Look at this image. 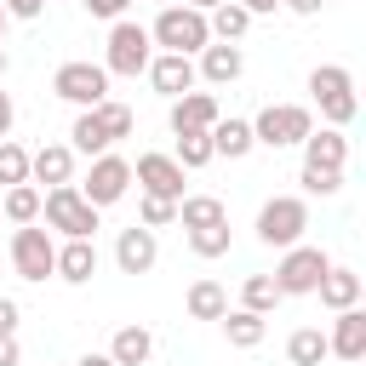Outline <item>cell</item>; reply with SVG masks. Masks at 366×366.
<instances>
[{
  "label": "cell",
  "mask_w": 366,
  "mask_h": 366,
  "mask_svg": "<svg viewBox=\"0 0 366 366\" xmlns=\"http://www.w3.org/2000/svg\"><path fill=\"white\" fill-rule=\"evenodd\" d=\"M40 217H46L63 240H92V234H97V206H92L74 183L46 189V194H40Z\"/></svg>",
  "instance_id": "6da1fadb"
},
{
  "label": "cell",
  "mask_w": 366,
  "mask_h": 366,
  "mask_svg": "<svg viewBox=\"0 0 366 366\" xmlns=\"http://www.w3.org/2000/svg\"><path fill=\"white\" fill-rule=\"evenodd\" d=\"M326 355H337V360H366V309L355 303V309H337V320H332V332H326Z\"/></svg>",
  "instance_id": "5bb4252c"
},
{
  "label": "cell",
  "mask_w": 366,
  "mask_h": 366,
  "mask_svg": "<svg viewBox=\"0 0 366 366\" xmlns=\"http://www.w3.org/2000/svg\"><path fill=\"white\" fill-rule=\"evenodd\" d=\"M0 29H6V0H0Z\"/></svg>",
  "instance_id": "7dc6e473"
},
{
  "label": "cell",
  "mask_w": 366,
  "mask_h": 366,
  "mask_svg": "<svg viewBox=\"0 0 366 366\" xmlns=\"http://www.w3.org/2000/svg\"><path fill=\"white\" fill-rule=\"evenodd\" d=\"M229 212H223V200L217 194H183L177 200V223L183 229H206V223H223Z\"/></svg>",
  "instance_id": "484cf974"
},
{
  "label": "cell",
  "mask_w": 366,
  "mask_h": 366,
  "mask_svg": "<svg viewBox=\"0 0 366 366\" xmlns=\"http://www.w3.org/2000/svg\"><path fill=\"white\" fill-rule=\"evenodd\" d=\"M240 69H246V57H240V46L234 40H206L200 46V80H212V86H229V80H240Z\"/></svg>",
  "instance_id": "9a60e30c"
},
{
  "label": "cell",
  "mask_w": 366,
  "mask_h": 366,
  "mask_svg": "<svg viewBox=\"0 0 366 366\" xmlns=\"http://www.w3.org/2000/svg\"><path fill=\"white\" fill-rule=\"evenodd\" d=\"M126 6H132V0H86V11H92V17H109V23H114Z\"/></svg>",
  "instance_id": "8d00e7d4"
},
{
  "label": "cell",
  "mask_w": 366,
  "mask_h": 366,
  "mask_svg": "<svg viewBox=\"0 0 366 366\" xmlns=\"http://www.w3.org/2000/svg\"><path fill=\"white\" fill-rule=\"evenodd\" d=\"M149 80H154V92L160 97H183V92H194V57H183V51H160V57H149V69H143Z\"/></svg>",
  "instance_id": "8fae6325"
},
{
  "label": "cell",
  "mask_w": 366,
  "mask_h": 366,
  "mask_svg": "<svg viewBox=\"0 0 366 366\" xmlns=\"http://www.w3.org/2000/svg\"><path fill=\"white\" fill-rule=\"evenodd\" d=\"M309 194H337L343 189V172H326V166H303V177H297Z\"/></svg>",
  "instance_id": "d590c367"
},
{
  "label": "cell",
  "mask_w": 366,
  "mask_h": 366,
  "mask_svg": "<svg viewBox=\"0 0 366 366\" xmlns=\"http://www.w3.org/2000/svg\"><path fill=\"white\" fill-rule=\"evenodd\" d=\"M286 360H292V366H320V360H326V332H320V326H297V332L286 337Z\"/></svg>",
  "instance_id": "4316f807"
},
{
  "label": "cell",
  "mask_w": 366,
  "mask_h": 366,
  "mask_svg": "<svg viewBox=\"0 0 366 366\" xmlns=\"http://www.w3.org/2000/svg\"><path fill=\"white\" fill-rule=\"evenodd\" d=\"M51 92H57L63 103H74V109H92V103L109 97V69H103V63H63V69L51 74Z\"/></svg>",
  "instance_id": "9c48e42d"
},
{
  "label": "cell",
  "mask_w": 366,
  "mask_h": 366,
  "mask_svg": "<svg viewBox=\"0 0 366 366\" xmlns=\"http://www.w3.org/2000/svg\"><path fill=\"white\" fill-rule=\"evenodd\" d=\"M29 177L46 183V189L69 183V177H74V149H69V143H46V149H34V154H29Z\"/></svg>",
  "instance_id": "e0dca14e"
},
{
  "label": "cell",
  "mask_w": 366,
  "mask_h": 366,
  "mask_svg": "<svg viewBox=\"0 0 366 366\" xmlns=\"http://www.w3.org/2000/svg\"><path fill=\"white\" fill-rule=\"evenodd\" d=\"M0 217L6 223H40V189L34 183H11L0 194Z\"/></svg>",
  "instance_id": "cb8c5ba5"
},
{
  "label": "cell",
  "mask_w": 366,
  "mask_h": 366,
  "mask_svg": "<svg viewBox=\"0 0 366 366\" xmlns=\"http://www.w3.org/2000/svg\"><path fill=\"white\" fill-rule=\"evenodd\" d=\"M172 137H177V154H172V160H177L183 172H194V166H206V160H212V137H206V132H194V126H177Z\"/></svg>",
  "instance_id": "f546056e"
},
{
  "label": "cell",
  "mask_w": 366,
  "mask_h": 366,
  "mask_svg": "<svg viewBox=\"0 0 366 366\" xmlns=\"http://www.w3.org/2000/svg\"><path fill=\"white\" fill-rule=\"evenodd\" d=\"M154 257H160L154 229H143V223L120 229V240H114V263H120V274H149V269H154Z\"/></svg>",
  "instance_id": "4fadbf2b"
},
{
  "label": "cell",
  "mask_w": 366,
  "mask_h": 366,
  "mask_svg": "<svg viewBox=\"0 0 366 366\" xmlns=\"http://www.w3.org/2000/svg\"><path fill=\"white\" fill-rule=\"evenodd\" d=\"M280 6H286V11H297V17H315L326 0H280Z\"/></svg>",
  "instance_id": "b9f144b4"
},
{
  "label": "cell",
  "mask_w": 366,
  "mask_h": 366,
  "mask_svg": "<svg viewBox=\"0 0 366 366\" xmlns=\"http://www.w3.org/2000/svg\"><path fill=\"white\" fill-rule=\"evenodd\" d=\"M309 97L320 103V114H326V126H349L355 114H360V97H355V74L343 69V63H320L315 74H309Z\"/></svg>",
  "instance_id": "7a4b0ae2"
},
{
  "label": "cell",
  "mask_w": 366,
  "mask_h": 366,
  "mask_svg": "<svg viewBox=\"0 0 366 366\" xmlns=\"http://www.w3.org/2000/svg\"><path fill=\"white\" fill-rule=\"evenodd\" d=\"M343 366H366V360H343Z\"/></svg>",
  "instance_id": "c3c4849f"
},
{
  "label": "cell",
  "mask_w": 366,
  "mask_h": 366,
  "mask_svg": "<svg viewBox=\"0 0 366 366\" xmlns=\"http://www.w3.org/2000/svg\"><path fill=\"white\" fill-rule=\"evenodd\" d=\"M223 109H217V97L212 92H183V97H172V132L177 126H194V132H212V120H217Z\"/></svg>",
  "instance_id": "ac0fdd59"
},
{
  "label": "cell",
  "mask_w": 366,
  "mask_h": 366,
  "mask_svg": "<svg viewBox=\"0 0 366 366\" xmlns=\"http://www.w3.org/2000/svg\"><path fill=\"white\" fill-rule=\"evenodd\" d=\"M189 252L194 257H223L229 252V217L223 223H206V229H189Z\"/></svg>",
  "instance_id": "d6a6232c"
},
{
  "label": "cell",
  "mask_w": 366,
  "mask_h": 366,
  "mask_svg": "<svg viewBox=\"0 0 366 366\" xmlns=\"http://www.w3.org/2000/svg\"><path fill=\"white\" fill-rule=\"evenodd\" d=\"M40 6L46 0H6V17H23L29 23V17H40Z\"/></svg>",
  "instance_id": "74e56055"
},
{
  "label": "cell",
  "mask_w": 366,
  "mask_h": 366,
  "mask_svg": "<svg viewBox=\"0 0 366 366\" xmlns=\"http://www.w3.org/2000/svg\"><path fill=\"white\" fill-rule=\"evenodd\" d=\"M126 189H132V160H120V154H92V172H86V183H80V194L103 212V206H114V200H126Z\"/></svg>",
  "instance_id": "30bf717a"
},
{
  "label": "cell",
  "mask_w": 366,
  "mask_h": 366,
  "mask_svg": "<svg viewBox=\"0 0 366 366\" xmlns=\"http://www.w3.org/2000/svg\"><path fill=\"white\" fill-rule=\"evenodd\" d=\"M206 29H212V40H240V34L252 29V11L234 6V0H223V6L206 11Z\"/></svg>",
  "instance_id": "d4e9b609"
},
{
  "label": "cell",
  "mask_w": 366,
  "mask_h": 366,
  "mask_svg": "<svg viewBox=\"0 0 366 366\" xmlns=\"http://www.w3.org/2000/svg\"><path fill=\"white\" fill-rule=\"evenodd\" d=\"M183 6H194V11H212V6H223V0H183Z\"/></svg>",
  "instance_id": "f6af8a7d"
},
{
  "label": "cell",
  "mask_w": 366,
  "mask_h": 366,
  "mask_svg": "<svg viewBox=\"0 0 366 366\" xmlns=\"http://www.w3.org/2000/svg\"><path fill=\"white\" fill-rule=\"evenodd\" d=\"M11 120H17V109H11V92H0V137H11Z\"/></svg>",
  "instance_id": "60d3db41"
},
{
  "label": "cell",
  "mask_w": 366,
  "mask_h": 366,
  "mask_svg": "<svg viewBox=\"0 0 366 366\" xmlns=\"http://www.w3.org/2000/svg\"><path fill=\"white\" fill-rule=\"evenodd\" d=\"M263 332H269V320H263L257 309H223V337H229L234 349H257Z\"/></svg>",
  "instance_id": "7402d4cb"
},
{
  "label": "cell",
  "mask_w": 366,
  "mask_h": 366,
  "mask_svg": "<svg viewBox=\"0 0 366 366\" xmlns=\"http://www.w3.org/2000/svg\"><path fill=\"white\" fill-rule=\"evenodd\" d=\"M206 137H212V154H229V160H240V154L257 149V143H252V120H223V114H217Z\"/></svg>",
  "instance_id": "44dd1931"
},
{
  "label": "cell",
  "mask_w": 366,
  "mask_h": 366,
  "mask_svg": "<svg viewBox=\"0 0 366 366\" xmlns=\"http://www.w3.org/2000/svg\"><path fill=\"white\" fill-rule=\"evenodd\" d=\"M149 40H154L160 51H183V57H194V51L212 40V29H206V11H194V6H166V11L154 17Z\"/></svg>",
  "instance_id": "3957f363"
},
{
  "label": "cell",
  "mask_w": 366,
  "mask_h": 366,
  "mask_svg": "<svg viewBox=\"0 0 366 366\" xmlns=\"http://www.w3.org/2000/svg\"><path fill=\"white\" fill-rule=\"evenodd\" d=\"M343 160H349V137H343L337 126H320V132H309V137H303V166L343 172Z\"/></svg>",
  "instance_id": "2e32d148"
},
{
  "label": "cell",
  "mask_w": 366,
  "mask_h": 366,
  "mask_svg": "<svg viewBox=\"0 0 366 366\" xmlns=\"http://www.w3.org/2000/svg\"><path fill=\"white\" fill-rule=\"evenodd\" d=\"M149 355H154V337H149L143 326H120L114 343H109V360H114V366H143Z\"/></svg>",
  "instance_id": "603a6c76"
},
{
  "label": "cell",
  "mask_w": 366,
  "mask_h": 366,
  "mask_svg": "<svg viewBox=\"0 0 366 366\" xmlns=\"http://www.w3.org/2000/svg\"><path fill=\"white\" fill-rule=\"evenodd\" d=\"M69 149H74V154H103V149H109V132L97 126V114H92V109H80V114H74V126H69Z\"/></svg>",
  "instance_id": "83f0119b"
},
{
  "label": "cell",
  "mask_w": 366,
  "mask_h": 366,
  "mask_svg": "<svg viewBox=\"0 0 366 366\" xmlns=\"http://www.w3.org/2000/svg\"><path fill=\"white\" fill-rule=\"evenodd\" d=\"M326 252L320 246H286V257H280V269H274V286H280V297H303V292H315L320 286V274H326Z\"/></svg>",
  "instance_id": "ba28073f"
},
{
  "label": "cell",
  "mask_w": 366,
  "mask_h": 366,
  "mask_svg": "<svg viewBox=\"0 0 366 366\" xmlns=\"http://www.w3.org/2000/svg\"><path fill=\"white\" fill-rule=\"evenodd\" d=\"M92 274H97V246H92V240H63V246H57V280L86 286Z\"/></svg>",
  "instance_id": "d6986e66"
},
{
  "label": "cell",
  "mask_w": 366,
  "mask_h": 366,
  "mask_svg": "<svg viewBox=\"0 0 366 366\" xmlns=\"http://www.w3.org/2000/svg\"><path fill=\"white\" fill-rule=\"evenodd\" d=\"M74 366H114V360H109V355H80Z\"/></svg>",
  "instance_id": "ee69618b"
},
{
  "label": "cell",
  "mask_w": 366,
  "mask_h": 366,
  "mask_svg": "<svg viewBox=\"0 0 366 366\" xmlns=\"http://www.w3.org/2000/svg\"><path fill=\"white\" fill-rule=\"evenodd\" d=\"M23 360V349H17V332L11 337H0V366H17Z\"/></svg>",
  "instance_id": "ab89813d"
},
{
  "label": "cell",
  "mask_w": 366,
  "mask_h": 366,
  "mask_svg": "<svg viewBox=\"0 0 366 366\" xmlns=\"http://www.w3.org/2000/svg\"><path fill=\"white\" fill-rule=\"evenodd\" d=\"M0 183H6V189H11V183H29V149L11 143V137H0Z\"/></svg>",
  "instance_id": "836d02e7"
},
{
  "label": "cell",
  "mask_w": 366,
  "mask_h": 366,
  "mask_svg": "<svg viewBox=\"0 0 366 366\" xmlns=\"http://www.w3.org/2000/svg\"><path fill=\"white\" fill-rule=\"evenodd\" d=\"M11 269H17L23 280H46V274H57V240H51V229H40V223H17V234H11Z\"/></svg>",
  "instance_id": "52a82bcc"
},
{
  "label": "cell",
  "mask_w": 366,
  "mask_h": 366,
  "mask_svg": "<svg viewBox=\"0 0 366 366\" xmlns=\"http://www.w3.org/2000/svg\"><path fill=\"white\" fill-rule=\"evenodd\" d=\"M223 309H229V292L217 280H194L189 286V315L194 320H223Z\"/></svg>",
  "instance_id": "f1b7e54d"
},
{
  "label": "cell",
  "mask_w": 366,
  "mask_h": 366,
  "mask_svg": "<svg viewBox=\"0 0 366 366\" xmlns=\"http://www.w3.org/2000/svg\"><path fill=\"white\" fill-rule=\"evenodd\" d=\"M92 114H97V126L109 132V143H120V137H132V109L126 103H114V97H103V103H92Z\"/></svg>",
  "instance_id": "4dcf8cb0"
},
{
  "label": "cell",
  "mask_w": 366,
  "mask_h": 366,
  "mask_svg": "<svg viewBox=\"0 0 366 366\" xmlns=\"http://www.w3.org/2000/svg\"><path fill=\"white\" fill-rule=\"evenodd\" d=\"M315 292H320V303H326L332 315H337V309H355V303H360V274H355V269L326 263V274H320V286H315Z\"/></svg>",
  "instance_id": "ffe728a7"
},
{
  "label": "cell",
  "mask_w": 366,
  "mask_h": 366,
  "mask_svg": "<svg viewBox=\"0 0 366 366\" xmlns=\"http://www.w3.org/2000/svg\"><path fill=\"white\" fill-rule=\"evenodd\" d=\"M6 69H11V57H6V46H0V80H6Z\"/></svg>",
  "instance_id": "bcb514c9"
},
{
  "label": "cell",
  "mask_w": 366,
  "mask_h": 366,
  "mask_svg": "<svg viewBox=\"0 0 366 366\" xmlns=\"http://www.w3.org/2000/svg\"><path fill=\"white\" fill-rule=\"evenodd\" d=\"M143 217V229H166V223H177V200H166V194H143V206H137Z\"/></svg>",
  "instance_id": "e575fe53"
},
{
  "label": "cell",
  "mask_w": 366,
  "mask_h": 366,
  "mask_svg": "<svg viewBox=\"0 0 366 366\" xmlns=\"http://www.w3.org/2000/svg\"><path fill=\"white\" fill-rule=\"evenodd\" d=\"M149 57H154L149 29H143V23H126V17H114V29H109V51H103V69H109V74L137 80V74L149 69Z\"/></svg>",
  "instance_id": "277c9868"
},
{
  "label": "cell",
  "mask_w": 366,
  "mask_h": 366,
  "mask_svg": "<svg viewBox=\"0 0 366 366\" xmlns=\"http://www.w3.org/2000/svg\"><path fill=\"white\" fill-rule=\"evenodd\" d=\"M303 229H309V206L297 200V194H274V200H263V212H257V240L263 246H297L303 240Z\"/></svg>",
  "instance_id": "8992f818"
},
{
  "label": "cell",
  "mask_w": 366,
  "mask_h": 366,
  "mask_svg": "<svg viewBox=\"0 0 366 366\" xmlns=\"http://www.w3.org/2000/svg\"><path fill=\"white\" fill-rule=\"evenodd\" d=\"M132 177L143 183V194H166V200H183V166L172 154H137Z\"/></svg>",
  "instance_id": "7c38bea8"
},
{
  "label": "cell",
  "mask_w": 366,
  "mask_h": 366,
  "mask_svg": "<svg viewBox=\"0 0 366 366\" xmlns=\"http://www.w3.org/2000/svg\"><path fill=\"white\" fill-rule=\"evenodd\" d=\"M280 303V286H274V274H246V286H240V309H257V315H269Z\"/></svg>",
  "instance_id": "1f68e13d"
},
{
  "label": "cell",
  "mask_w": 366,
  "mask_h": 366,
  "mask_svg": "<svg viewBox=\"0 0 366 366\" xmlns=\"http://www.w3.org/2000/svg\"><path fill=\"white\" fill-rule=\"evenodd\" d=\"M11 332H17V303L0 297V337H11Z\"/></svg>",
  "instance_id": "f35d334b"
},
{
  "label": "cell",
  "mask_w": 366,
  "mask_h": 366,
  "mask_svg": "<svg viewBox=\"0 0 366 366\" xmlns=\"http://www.w3.org/2000/svg\"><path fill=\"white\" fill-rule=\"evenodd\" d=\"M234 6H246V11H252V17H263V11H274V6H280V0H234Z\"/></svg>",
  "instance_id": "7bdbcfd3"
},
{
  "label": "cell",
  "mask_w": 366,
  "mask_h": 366,
  "mask_svg": "<svg viewBox=\"0 0 366 366\" xmlns=\"http://www.w3.org/2000/svg\"><path fill=\"white\" fill-rule=\"evenodd\" d=\"M315 132V114L303 109V103H269L257 120H252V143H263V149H292V143H303Z\"/></svg>",
  "instance_id": "5b68a950"
}]
</instances>
